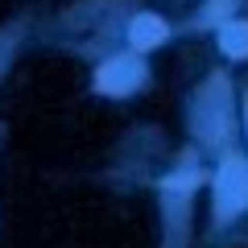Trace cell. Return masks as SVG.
<instances>
[{
  "instance_id": "6da1fadb",
  "label": "cell",
  "mask_w": 248,
  "mask_h": 248,
  "mask_svg": "<svg viewBox=\"0 0 248 248\" xmlns=\"http://www.w3.org/2000/svg\"><path fill=\"white\" fill-rule=\"evenodd\" d=\"M244 207H248V170L240 166V157H228L219 166V178H215V215L228 219Z\"/></svg>"
},
{
  "instance_id": "7a4b0ae2",
  "label": "cell",
  "mask_w": 248,
  "mask_h": 248,
  "mask_svg": "<svg viewBox=\"0 0 248 248\" xmlns=\"http://www.w3.org/2000/svg\"><path fill=\"white\" fill-rule=\"evenodd\" d=\"M141 79H145V66L137 58H108L95 75V87L108 95H128L133 87H141Z\"/></svg>"
},
{
  "instance_id": "3957f363",
  "label": "cell",
  "mask_w": 248,
  "mask_h": 248,
  "mask_svg": "<svg viewBox=\"0 0 248 248\" xmlns=\"http://www.w3.org/2000/svg\"><path fill=\"white\" fill-rule=\"evenodd\" d=\"M128 37H133L137 50H153V46L166 42V21L153 17V13H141V17L133 21V29H128Z\"/></svg>"
},
{
  "instance_id": "277c9868",
  "label": "cell",
  "mask_w": 248,
  "mask_h": 248,
  "mask_svg": "<svg viewBox=\"0 0 248 248\" xmlns=\"http://www.w3.org/2000/svg\"><path fill=\"white\" fill-rule=\"evenodd\" d=\"M219 50L228 58H248V21H228L219 29Z\"/></svg>"
},
{
  "instance_id": "5b68a950",
  "label": "cell",
  "mask_w": 248,
  "mask_h": 248,
  "mask_svg": "<svg viewBox=\"0 0 248 248\" xmlns=\"http://www.w3.org/2000/svg\"><path fill=\"white\" fill-rule=\"evenodd\" d=\"M228 9H232V0H215L211 9L203 13V21H215V17H223V13H228Z\"/></svg>"
},
{
  "instance_id": "8992f818",
  "label": "cell",
  "mask_w": 248,
  "mask_h": 248,
  "mask_svg": "<svg viewBox=\"0 0 248 248\" xmlns=\"http://www.w3.org/2000/svg\"><path fill=\"white\" fill-rule=\"evenodd\" d=\"M244 124H248V95H244Z\"/></svg>"
}]
</instances>
